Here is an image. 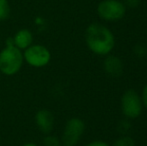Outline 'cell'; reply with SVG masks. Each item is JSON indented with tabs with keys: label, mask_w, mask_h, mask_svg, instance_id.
<instances>
[{
	"label": "cell",
	"mask_w": 147,
	"mask_h": 146,
	"mask_svg": "<svg viewBox=\"0 0 147 146\" xmlns=\"http://www.w3.org/2000/svg\"><path fill=\"white\" fill-rule=\"evenodd\" d=\"M84 39L88 49L99 56L110 54L115 47V36L107 26L101 23H91L84 33Z\"/></svg>",
	"instance_id": "obj_1"
},
{
	"label": "cell",
	"mask_w": 147,
	"mask_h": 146,
	"mask_svg": "<svg viewBox=\"0 0 147 146\" xmlns=\"http://www.w3.org/2000/svg\"><path fill=\"white\" fill-rule=\"evenodd\" d=\"M24 62L34 68H42L49 64L51 60V52L46 46L41 44L30 45L23 50Z\"/></svg>",
	"instance_id": "obj_6"
},
{
	"label": "cell",
	"mask_w": 147,
	"mask_h": 146,
	"mask_svg": "<svg viewBox=\"0 0 147 146\" xmlns=\"http://www.w3.org/2000/svg\"><path fill=\"white\" fill-rule=\"evenodd\" d=\"M34 121L37 129L44 135L50 134L54 128V115L48 109H39L35 113Z\"/></svg>",
	"instance_id": "obj_7"
},
{
	"label": "cell",
	"mask_w": 147,
	"mask_h": 146,
	"mask_svg": "<svg viewBox=\"0 0 147 146\" xmlns=\"http://www.w3.org/2000/svg\"><path fill=\"white\" fill-rule=\"evenodd\" d=\"M11 8L8 0H0V21H5L9 18Z\"/></svg>",
	"instance_id": "obj_10"
},
{
	"label": "cell",
	"mask_w": 147,
	"mask_h": 146,
	"mask_svg": "<svg viewBox=\"0 0 147 146\" xmlns=\"http://www.w3.org/2000/svg\"><path fill=\"white\" fill-rule=\"evenodd\" d=\"M121 111L127 119H136L141 115L143 104L140 95L133 89H128L121 96Z\"/></svg>",
	"instance_id": "obj_5"
},
{
	"label": "cell",
	"mask_w": 147,
	"mask_h": 146,
	"mask_svg": "<svg viewBox=\"0 0 147 146\" xmlns=\"http://www.w3.org/2000/svg\"><path fill=\"white\" fill-rule=\"evenodd\" d=\"M23 63V51L14 46L11 38L8 39L5 47L0 51V72L13 76L21 70Z\"/></svg>",
	"instance_id": "obj_2"
},
{
	"label": "cell",
	"mask_w": 147,
	"mask_h": 146,
	"mask_svg": "<svg viewBox=\"0 0 147 146\" xmlns=\"http://www.w3.org/2000/svg\"><path fill=\"white\" fill-rule=\"evenodd\" d=\"M130 128H131V124H130V121L127 118L120 120L119 123L117 124V130L123 135H125L129 131Z\"/></svg>",
	"instance_id": "obj_13"
},
{
	"label": "cell",
	"mask_w": 147,
	"mask_h": 146,
	"mask_svg": "<svg viewBox=\"0 0 147 146\" xmlns=\"http://www.w3.org/2000/svg\"><path fill=\"white\" fill-rule=\"evenodd\" d=\"M123 3L126 8H137L141 4V0H124Z\"/></svg>",
	"instance_id": "obj_15"
},
{
	"label": "cell",
	"mask_w": 147,
	"mask_h": 146,
	"mask_svg": "<svg viewBox=\"0 0 147 146\" xmlns=\"http://www.w3.org/2000/svg\"><path fill=\"white\" fill-rule=\"evenodd\" d=\"M85 131V123L78 117L68 119L63 128L61 135L62 146H76L79 143Z\"/></svg>",
	"instance_id": "obj_4"
},
{
	"label": "cell",
	"mask_w": 147,
	"mask_h": 146,
	"mask_svg": "<svg viewBox=\"0 0 147 146\" xmlns=\"http://www.w3.org/2000/svg\"><path fill=\"white\" fill-rule=\"evenodd\" d=\"M126 6L120 0H102L96 8L97 15L104 21H119L125 16Z\"/></svg>",
	"instance_id": "obj_3"
},
{
	"label": "cell",
	"mask_w": 147,
	"mask_h": 146,
	"mask_svg": "<svg viewBox=\"0 0 147 146\" xmlns=\"http://www.w3.org/2000/svg\"><path fill=\"white\" fill-rule=\"evenodd\" d=\"M133 52L139 58H144L147 55V48L144 46L143 44H137L134 46Z\"/></svg>",
	"instance_id": "obj_14"
},
{
	"label": "cell",
	"mask_w": 147,
	"mask_h": 146,
	"mask_svg": "<svg viewBox=\"0 0 147 146\" xmlns=\"http://www.w3.org/2000/svg\"><path fill=\"white\" fill-rule=\"evenodd\" d=\"M43 146H62L59 137L52 134H47L43 138Z\"/></svg>",
	"instance_id": "obj_12"
},
{
	"label": "cell",
	"mask_w": 147,
	"mask_h": 146,
	"mask_svg": "<svg viewBox=\"0 0 147 146\" xmlns=\"http://www.w3.org/2000/svg\"><path fill=\"white\" fill-rule=\"evenodd\" d=\"M12 42H13L14 46H16L20 50H25L26 48L33 44V33L27 28H22V29L18 30L15 34L12 37Z\"/></svg>",
	"instance_id": "obj_9"
},
{
	"label": "cell",
	"mask_w": 147,
	"mask_h": 146,
	"mask_svg": "<svg viewBox=\"0 0 147 146\" xmlns=\"http://www.w3.org/2000/svg\"><path fill=\"white\" fill-rule=\"evenodd\" d=\"M112 146H135V141L128 135H122L114 141Z\"/></svg>",
	"instance_id": "obj_11"
},
{
	"label": "cell",
	"mask_w": 147,
	"mask_h": 146,
	"mask_svg": "<svg viewBox=\"0 0 147 146\" xmlns=\"http://www.w3.org/2000/svg\"><path fill=\"white\" fill-rule=\"evenodd\" d=\"M141 100H142V104H143V107L147 109V84L143 87L142 89V93H141Z\"/></svg>",
	"instance_id": "obj_16"
},
{
	"label": "cell",
	"mask_w": 147,
	"mask_h": 146,
	"mask_svg": "<svg viewBox=\"0 0 147 146\" xmlns=\"http://www.w3.org/2000/svg\"><path fill=\"white\" fill-rule=\"evenodd\" d=\"M103 67L105 72L111 77H120L123 73V63L121 59L115 55H106Z\"/></svg>",
	"instance_id": "obj_8"
},
{
	"label": "cell",
	"mask_w": 147,
	"mask_h": 146,
	"mask_svg": "<svg viewBox=\"0 0 147 146\" xmlns=\"http://www.w3.org/2000/svg\"><path fill=\"white\" fill-rule=\"evenodd\" d=\"M22 146H39V145L36 144V143H33V142H27V143H25V144H23Z\"/></svg>",
	"instance_id": "obj_18"
},
{
	"label": "cell",
	"mask_w": 147,
	"mask_h": 146,
	"mask_svg": "<svg viewBox=\"0 0 147 146\" xmlns=\"http://www.w3.org/2000/svg\"><path fill=\"white\" fill-rule=\"evenodd\" d=\"M85 146H109L107 144L106 142H104V141H101V140H93L91 141V142L87 143Z\"/></svg>",
	"instance_id": "obj_17"
}]
</instances>
